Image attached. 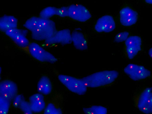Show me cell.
Returning <instances> with one entry per match:
<instances>
[{
	"mask_svg": "<svg viewBox=\"0 0 152 114\" xmlns=\"http://www.w3.org/2000/svg\"><path fill=\"white\" fill-rule=\"evenodd\" d=\"M18 19L12 15H4L0 17V30L4 32L17 28Z\"/></svg>",
	"mask_w": 152,
	"mask_h": 114,
	"instance_id": "obj_14",
	"label": "cell"
},
{
	"mask_svg": "<svg viewBox=\"0 0 152 114\" xmlns=\"http://www.w3.org/2000/svg\"><path fill=\"white\" fill-rule=\"evenodd\" d=\"M68 7H62L57 8L56 15L61 17H68Z\"/></svg>",
	"mask_w": 152,
	"mask_h": 114,
	"instance_id": "obj_24",
	"label": "cell"
},
{
	"mask_svg": "<svg viewBox=\"0 0 152 114\" xmlns=\"http://www.w3.org/2000/svg\"><path fill=\"white\" fill-rule=\"evenodd\" d=\"M57 8L53 7H48L43 9L39 13V17L45 19H49L56 15Z\"/></svg>",
	"mask_w": 152,
	"mask_h": 114,
	"instance_id": "obj_19",
	"label": "cell"
},
{
	"mask_svg": "<svg viewBox=\"0 0 152 114\" xmlns=\"http://www.w3.org/2000/svg\"><path fill=\"white\" fill-rule=\"evenodd\" d=\"M68 17L78 21L85 22L91 17L87 9L81 4H72L68 7Z\"/></svg>",
	"mask_w": 152,
	"mask_h": 114,
	"instance_id": "obj_6",
	"label": "cell"
},
{
	"mask_svg": "<svg viewBox=\"0 0 152 114\" xmlns=\"http://www.w3.org/2000/svg\"><path fill=\"white\" fill-rule=\"evenodd\" d=\"M24 99L22 95L17 94L12 99L13 106L15 107H19L20 104Z\"/></svg>",
	"mask_w": 152,
	"mask_h": 114,
	"instance_id": "obj_25",
	"label": "cell"
},
{
	"mask_svg": "<svg viewBox=\"0 0 152 114\" xmlns=\"http://www.w3.org/2000/svg\"><path fill=\"white\" fill-rule=\"evenodd\" d=\"M18 88L17 85L10 80L0 82V96L11 101L17 95Z\"/></svg>",
	"mask_w": 152,
	"mask_h": 114,
	"instance_id": "obj_10",
	"label": "cell"
},
{
	"mask_svg": "<svg viewBox=\"0 0 152 114\" xmlns=\"http://www.w3.org/2000/svg\"><path fill=\"white\" fill-rule=\"evenodd\" d=\"M119 13L120 22L123 26H131L135 24L137 20V13L129 7L123 8Z\"/></svg>",
	"mask_w": 152,
	"mask_h": 114,
	"instance_id": "obj_11",
	"label": "cell"
},
{
	"mask_svg": "<svg viewBox=\"0 0 152 114\" xmlns=\"http://www.w3.org/2000/svg\"><path fill=\"white\" fill-rule=\"evenodd\" d=\"M11 101L0 96V114H7L10 108Z\"/></svg>",
	"mask_w": 152,
	"mask_h": 114,
	"instance_id": "obj_21",
	"label": "cell"
},
{
	"mask_svg": "<svg viewBox=\"0 0 152 114\" xmlns=\"http://www.w3.org/2000/svg\"><path fill=\"white\" fill-rule=\"evenodd\" d=\"M1 67L0 66V80L1 79Z\"/></svg>",
	"mask_w": 152,
	"mask_h": 114,
	"instance_id": "obj_29",
	"label": "cell"
},
{
	"mask_svg": "<svg viewBox=\"0 0 152 114\" xmlns=\"http://www.w3.org/2000/svg\"><path fill=\"white\" fill-rule=\"evenodd\" d=\"M129 33L127 31L120 32L116 35L114 38V40L117 42L125 41L129 37Z\"/></svg>",
	"mask_w": 152,
	"mask_h": 114,
	"instance_id": "obj_23",
	"label": "cell"
},
{
	"mask_svg": "<svg viewBox=\"0 0 152 114\" xmlns=\"http://www.w3.org/2000/svg\"><path fill=\"white\" fill-rule=\"evenodd\" d=\"M145 1L146 3L148 4H151L152 3V1L151 0H146Z\"/></svg>",
	"mask_w": 152,
	"mask_h": 114,
	"instance_id": "obj_28",
	"label": "cell"
},
{
	"mask_svg": "<svg viewBox=\"0 0 152 114\" xmlns=\"http://www.w3.org/2000/svg\"><path fill=\"white\" fill-rule=\"evenodd\" d=\"M23 26L31 32L32 38L37 41H46L56 31L54 22L50 19L33 16L24 23Z\"/></svg>",
	"mask_w": 152,
	"mask_h": 114,
	"instance_id": "obj_1",
	"label": "cell"
},
{
	"mask_svg": "<svg viewBox=\"0 0 152 114\" xmlns=\"http://www.w3.org/2000/svg\"><path fill=\"white\" fill-rule=\"evenodd\" d=\"M37 89L39 93L43 95H48L51 93L52 84L48 77L43 76L40 78L37 84Z\"/></svg>",
	"mask_w": 152,
	"mask_h": 114,
	"instance_id": "obj_16",
	"label": "cell"
},
{
	"mask_svg": "<svg viewBox=\"0 0 152 114\" xmlns=\"http://www.w3.org/2000/svg\"><path fill=\"white\" fill-rule=\"evenodd\" d=\"M139 110L143 113L150 114L152 113V92L151 87L144 89L140 95L137 103Z\"/></svg>",
	"mask_w": 152,
	"mask_h": 114,
	"instance_id": "obj_7",
	"label": "cell"
},
{
	"mask_svg": "<svg viewBox=\"0 0 152 114\" xmlns=\"http://www.w3.org/2000/svg\"><path fill=\"white\" fill-rule=\"evenodd\" d=\"M28 48L30 55L40 61L53 63L58 60L53 55L35 42L30 43Z\"/></svg>",
	"mask_w": 152,
	"mask_h": 114,
	"instance_id": "obj_4",
	"label": "cell"
},
{
	"mask_svg": "<svg viewBox=\"0 0 152 114\" xmlns=\"http://www.w3.org/2000/svg\"><path fill=\"white\" fill-rule=\"evenodd\" d=\"M141 38L137 36H132L128 37L125 41L126 48H134L139 51L141 50Z\"/></svg>",
	"mask_w": 152,
	"mask_h": 114,
	"instance_id": "obj_17",
	"label": "cell"
},
{
	"mask_svg": "<svg viewBox=\"0 0 152 114\" xmlns=\"http://www.w3.org/2000/svg\"><path fill=\"white\" fill-rule=\"evenodd\" d=\"M19 108L23 112V114H33L29 102L24 99L20 104Z\"/></svg>",
	"mask_w": 152,
	"mask_h": 114,
	"instance_id": "obj_22",
	"label": "cell"
},
{
	"mask_svg": "<svg viewBox=\"0 0 152 114\" xmlns=\"http://www.w3.org/2000/svg\"><path fill=\"white\" fill-rule=\"evenodd\" d=\"M58 78L64 86L72 92L81 95L84 94L87 91V87L82 79L64 75H58Z\"/></svg>",
	"mask_w": 152,
	"mask_h": 114,
	"instance_id": "obj_3",
	"label": "cell"
},
{
	"mask_svg": "<svg viewBox=\"0 0 152 114\" xmlns=\"http://www.w3.org/2000/svg\"><path fill=\"white\" fill-rule=\"evenodd\" d=\"M71 41L75 47L78 50H83L87 49L86 40L80 32L75 31L71 33Z\"/></svg>",
	"mask_w": 152,
	"mask_h": 114,
	"instance_id": "obj_15",
	"label": "cell"
},
{
	"mask_svg": "<svg viewBox=\"0 0 152 114\" xmlns=\"http://www.w3.org/2000/svg\"><path fill=\"white\" fill-rule=\"evenodd\" d=\"M124 72L132 80L138 81L151 76V72L144 66L130 64L124 69Z\"/></svg>",
	"mask_w": 152,
	"mask_h": 114,
	"instance_id": "obj_5",
	"label": "cell"
},
{
	"mask_svg": "<svg viewBox=\"0 0 152 114\" xmlns=\"http://www.w3.org/2000/svg\"><path fill=\"white\" fill-rule=\"evenodd\" d=\"M118 73L115 70L97 72L82 79L87 87L95 88L109 85L117 78Z\"/></svg>",
	"mask_w": 152,
	"mask_h": 114,
	"instance_id": "obj_2",
	"label": "cell"
},
{
	"mask_svg": "<svg viewBox=\"0 0 152 114\" xmlns=\"http://www.w3.org/2000/svg\"><path fill=\"white\" fill-rule=\"evenodd\" d=\"M126 51L129 58L132 59L137 54L139 51L134 48H126Z\"/></svg>",
	"mask_w": 152,
	"mask_h": 114,
	"instance_id": "obj_26",
	"label": "cell"
},
{
	"mask_svg": "<svg viewBox=\"0 0 152 114\" xmlns=\"http://www.w3.org/2000/svg\"><path fill=\"white\" fill-rule=\"evenodd\" d=\"M115 27L113 18L109 15H105L99 18L95 26V30L98 32H109Z\"/></svg>",
	"mask_w": 152,
	"mask_h": 114,
	"instance_id": "obj_12",
	"label": "cell"
},
{
	"mask_svg": "<svg viewBox=\"0 0 152 114\" xmlns=\"http://www.w3.org/2000/svg\"><path fill=\"white\" fill-rule=\"evenodd\" d=\"M28 102L33 113L41 112L44 110L46 106L44 95L39 93L31 95Z\"/></svg>",
	"mask_w": 152,
	"mask_h": 114,
	"instance_id": "obj_13",
	"label": "cell"
},
{
	"mask_svg": "<svg viewBox=\"0 0 152 114\" xmlns=\"http://www.w3.org/2000/svg\"><path fill=\"white\" fill-rule=\"evenodd\" d=\"M148 54L150 57L151 58L152 56V48L150 49L148 51Z\"/></svg>",
	"mask_w": 152,
	"mask_h": 114,
	"instance_id": "obj_27",
	"label": "cell"
},
{
	"mask_svg": "<svg viewBox=\"0 0 152 114\" xmlns=\"http://www.w3.org/2000/svg\"><path fill=\"white\" fill-rule=\"evenodd\" d=\"M48 45L56 44L63 45L70 43L71 41V33L68 29H64L56 31L50 38L45 41Z\"/></svg>",
	"mask_w": 152,
	"mask_h": 114,
	"instance_id": "obj_9",
	"label": "cell"
},
{
	"mask_svg": "<svg viewBox=\"0 0 152 114\" xmlns=\"http://www.w3.org/2000/svg\"><path fill=\"white\" fill-rule=\"evenodd\" d=\"M43 111V114H63L61 109L52 102L46 105Z\"/></svg>",
	"mask_w": 152,
	"mask_h": 114,
	"instance_id": "obj_20",
	"label": "cell"
},
{
	"mask_svg": "<svg viewBox=\"0 0 152 114\" xmlns=\"http://www.w3.org/2000/svg\"><path fill=\"white\" fill-rule=\"evenodd\" d=\"M83 110L85 114H107V112L106 108L99 105L84 108Z\"/></svg>",
	"mask_w": 152,
	"mask_h": 114,
	"instance_id": "obj_18",
	"label": "cell"
},
{
	"mask_svg": "<svg viewBox=\"0 0 152 114\" xmlns=\"http://www.w3.org/2000/svg\"><path fill=\"white\" fill-rule=\"evenodd\" d=\"M28 31L27 29L16 28L10 29L5 33L17 45L21 48H28L30 43L26 37Z\"/></svg>",
	"mask_w": 152,
	"mask_h": 114,
	"instance_id": "obj_8",
	"label": "cell"
}]
</instances>
